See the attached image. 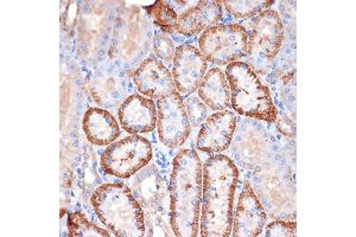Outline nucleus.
Returning <instances> with one entry per match:
<instances>
[{
  "mask_svg": "<svg viewBox=\"0 0 356 237\" xmlns=\"http://www.w3.org/2000/svg\"><path fill=\"white\" fill-rule=\"evenodd\" d=\"M238 178L234 163L223 154L209 158L203 165L201 236L231 235Z\"/></svg>",
  "mask_w": 356,
  "mask_h": 237,
  "instance_id": "nucleus-1",
  "label": "nucleus"
},
{
  "mask_svg": "<svg viewBox=\"0 0 356 237\" xmlns=\"http://www.w3.org/2000/svg\"><path fill=\"white\" fill-rule=\"evenodd\" d=\"M202 171V163L194 149H182L175 158L170 178V224L176 236H197Z\"/></svg>",
  "mask_w": 356,
  "mask_h": 237,
  "instance_id": "nucleus-2",
  "label": "nucleus"
},
{
  "mask_svg": "<svg viewBox=\"0 0 356 237\" xmlns=\"http://www.w3.org/2000/svg\"><path fill=\"white\" fill-rule=\"evenodd\" d=\"M90 204L93 205L99 220L114 236L145 235V218L142 206L127 185L108 183L97 186L90 197Z\"/></svg>",
  "mask_w": 356,
  "mask_h": 237,
  "instance_id": "nucleus-3",
  "label": "nucleus"
},
{
  "mask_svg": "<svg viewBox=\"0 0 356 237\" xmlns=\"http://www.w3.org/2000/svg\"><path fill=\"white\" fill-rule=\"evenodd\" d=\"M152 26L145 13L127 8L118 15L110 43V57L118 68L137 65L150 49Z\"/></svg>",
  "mask_w": 356,
  "mask_h": 237,
  "instance_id": "nucleus-4",
  "label": "nucleus"
},
{
  "mask_svg": "<svg viewBox=\"0 0 356 237\" xmlns=\"http://www.w3.org/2000/svg\"><path fill=\"white\" fill-rule=\"evenodd\" d=\"M226 75L235 112L258 120L275 121L277 108L271 94L250 65L243 62H233L227 65Z\"/></svg>",
  "mask_w": 356,
  "mask_h": 237,
  "instance_id": "nucleus-5",
  "label": "nucleus"
},
{
  "mask_svg": "<svg viewBox=\"0 0 356 237\" xmlns=\"http://www.w3.org/2000/svg\"><path fill=\"white\" fill-rule=\"evenodd\" d=\"M284 25L280 15L266 10L258 15L252 25L247 43V65L255 74H266L273 65L283 44Z\"/></svg>",
  "mask_w": 356,
  "mask_h": 237,
  "instance_id": "nucleus-6",
  "label": "nucleus"
},
{
  "mask_svg": "<svg viewBox=\"0 0 356 237\" xmlns=\"http://www.w3.org/2000/svg\"><path fill=\"white\" fill-rule=\"evenodd\" d=\"M77 43L79 54L87 62H95L105 53L106 45L112 38L111 8L105 3H90L79 19Z\"/></svg>",
  "mask_w": 356,
  "mask_h": 237,
  "instance_id": "nucleus-7",
  "label": "nucleus"
},
{
  "mask_svg": "<svg viewBox=\"0 0 356 237\" xmlns=\"http://www.w3.org/2000/svg\"><path fill=\"white\" fill-rule=\"evenodd\" d=\"M151 159L152 146L150 141L134 134L111 144L110 147L102 153L100 164L107 174L125 179L144 169Z\"/></svg>",
  "mask_w": 356,
  "mask_h": 237,
  "instance_id": "nucleus-8",
  "label": "nucleus"
},
{
  "mask_svg": "<svg viewBox=\"0 0 356 237\" xmlns=\"http://www.w3.org/2000/svg\"><path fill=\"white\" fill-rule=\"evenodd\" d=\"M247 43L246 28L241 25H213L200 38V49L208 62L226 65L246 56Z\"/></svg>",
  "mask_w": 356,
  "mask_h": 237,
  "instance_id": "nucleus-9",
  "label": "nucleus"
},
{
  "mask_svg": "<svg viewBox=\"0 0 356 237\" xmlns=\"http://www.w3.org/2000/svg\"><path fill=\"white\" fill-rule=\"evenodd\" d=\"M158 137L166 147L182 146L191 136V121L186 115L184 100L177 92L158 99Z\"/></svg>",
  "mask_w": 356,
  "mask_h": 237,
  "instance_id": "nucleus-10",
  "label": "nucleus"
},
{
  "mask_svg": "<svg viewBox=\"0 0 356 237\" xmlns=\"http://www.w3.org/2000/svg\"><path fill=\"white\" fill-rule=\"evenodd\" d=\"M172 79L178 92L191 95L199 89L207 73V60L203 54L191 44L176 49Z\"/></svg>",
  "mask_w": 356,
  "mask_h": 237,
  "instance_id": "nucleus-11",
  "label": "nucleus"
},
{
  "mask_svg": "<svg viewBox=\"0 0 356 237\" xmlns=\"http://www.w3.org/2000/svg\"><path fill=\"white\" fill-rule=\"evenodd\" d=\"M90 92L94 101L102 108L117 107L127 99L129 85L122 69L114 63L102 65L94 72L90 81Z\"/></svg>",
  "mask_w": 356,
  "mask_h": 237,
  "instance_id": "nucleus-12",
  "label": "nucleus"
},
{
  "mask_svg": "<svg viewBox=\"0 0 356 237\" xmlns=\"http://www.w3.org/2000/svg\"><path fill=\"white\" fill-rule=\"evenodd\" d=\"M266 223V213L251 185H243L233 216L232 235L234 237L259 236Z\"/></svg>",
  "mask_w": 356,
  "mask_h": 237,
  "instance_id": "nucleus-13",
  "label": "nucleus"
},
{
  "mask_svg": "<svg viewBox=\"0 0 356 237\" xmlns=\"http://www.w3.org/2000/svg\"><path fill=\"white\" fill-rule=\"evenodd\" d=\"M236 129L234 113H215L208 117L200 129L196 139V147L206 153H220L231 145L232 138Z\"/></svg>",
  "mask_w": 356,
  "mask_h": 237,
  "instance_id": "nucleus-14",
  "label": "nucleus"
},
{
  "mask_svg": "<svg viewBox=\"0 0 356 237\" xmlns=\"http://www.w3.org/2000/svg\"><path fill=\"white\" fill-rule=\"evenodd\" d=\"M118 114L122 129L132 136L152 132L157 125L158 111L154 101L138 94L127 97Z\"/></svg>",
  "mask_w": 356,
  "mask_h": 237,
  "instance_id": "nucleus-15",
  "label": "nucleus"
},
{
  "mask_svg": "<svg viewBox=\"0 0 356 237\" xmlns=\"http://www.w3.org/2000/svg\"><path fill=\"white\" fill-rule=\"evenodd\" d=\"M134 83L143 95L161 99L175 92V83L169 69L156 58L143 60L134 73Z\"/></svg>",
  "mask_w": 356,
  "mask_h": 237,
  "instance_id": "nucleus-16",
  "label": "nucleus"
},
{
  "mask_svg": "<svg viewBox=\"0 0 356 237\" xmlns=\"http://www.w3.org/2000/svg\"><path fill=\"white\" fill-rule=\"evenodd\" d=\"M220 1H200L178 17L176 31L193 37L216 24L222 16Z\"/></svg>",
  "mask_w": 356,
  "mask_h": 237,
  "instance_id": "nucleus-17",
  "label": "nucleus"
},
{
  "mask_svg": "<svg viewBox=\"0 0 356 237\" xmlns=\"http://www.w3.org/2000/svg\"><path fill=\"white\" fill-rule=\"evenodd\" d=\"M82 129L90 144L111 145L120 136V127L106 109L89 108L82 119Z\"/></svg>",
  "mask_w": 356,
  "mask_h": 237,
  "instance_id": "nucleus-18",
  "label": "nucleus"
},
{
  "mask_svg": "<svg viewBox=\"0 0 356 237\" xmlns=\"http://www.w3.org/2000/svg\"><path fill=\"white\" fill-rule=\"evenodd\" d=\"M199 95L213 111H225L231 105V89L226 75L219 68L207 72L199 87Z\"/></svg>",
  "mask_w": 356,
  "mask_h": 237,
  "instance_id": "nucleus-19",
  "label": "nucleus"
},
{
  "mask_svg": "<svg viewBox=\"0 0 356 237\" xmlns=\"http://www.w3.org/2000/svg\"><path fill=\"white\" fill-rule=\"evenodd\" d=\"M146 13L152 18V22L165 33H172L177 26L178 16L174 8L166 1H157L149 8Z\"/></svg>",
  "mask_w": 356,
  "mask_h": 237,
  "instance_id": "nucleus-20",
  "label": "nucleus"
},
{
  "mask_svg": "<svg viewBox=\"0 0 356 237\" xmlns=\"http://www.w3.org/2000/svg\"><path fill=\"white\" fill-rule=\"evenodd\" d=\"M68 235L72 237H107L110 233L89 221L82 213H73L69 215Z\"/></svg>",
  "mask_w": 356,
  "mask_h": 237,
  "instance_id": "nucleus-21",
  "label": "nucleus"
},
{
  "mask_svg": "<svg viewBox=\"0 0 356 237\" xmlns=\"http://www.w3.org/2000/svg\"><path fill=\"white\" fill-rule=\"evenodd\" d=\"M223 5L226 8L227 11L231 13L232 16L243 19V18H250L254 15H260L264 11H266V8L273 5L271 0H235V1H223Z\"/></svg>",
  "mask_w": 356,
  "mask_h": 237,
  "instance_id": "nucleus-22",
  "label": "nucleus"
},
{
  "mask_svg": "<svg viewBox=\"0 0 356 237\" xmlns=\"http://www.w3.org/2000/svg\"><path fill=\"white\" fill-rule=\"evenodd\" d=\"M158 183L157 174L154 176L150 170H146L134 181V193L146 205L151 204L157 198Z\"/></svg>",
  "mask_w": 356,
  "mask_h": 237,
  "instance_id": "nucleus-23",
  "label": "nucleus"
},
{
  "mask_svg": "<svg viewBox=\"0 0 356 237\" xmlns=\"http://www.w3.org/2000/svg\"><path fill=\"white\" fill-rule=\"evenodd\" d=\"M154 49L156 56L163 62L170 63L174 60L175 54H176L174 42L165 33H157L154 35Z\"/></svg>",
  "mask_w": 356,
  "mask_h": 237,
  "instance_id": "nucleus-24",
  "label": "nucleus"
},
{
  "mask_svg": "<svg viewBox=\"0 0 356 237\" xmlns=\"http://www.w3.org/2000/svg\"><path fill=\"white\" fill-rule=\"evenodd\" d=\"M186 115L193 126H200L206 121L208 111L204 102L200 101L197 97H191L184 100Z\"/></svg>",
  "mask_w": 356,
  "mask_h": 237,
  "instance_id": "nucleus-25",
  "label": "nucleus"
},
{
  "mask_svg": "<svg viewBox=\"0 0 356 237\" xmlns=\"http://www.w3.org/2000/svg\"><path fill=\"white\" fill-rule=\"evenodd\" d=\"M297 224L295 222L275 221L267 225L265 235L267 237L296 236Z\"/></svg>",
  "mask_w": 356,
  "mask_h": 237,
  "instance_id": "nucleus-26",
  "label": "nucleus"
}]
</instances>
